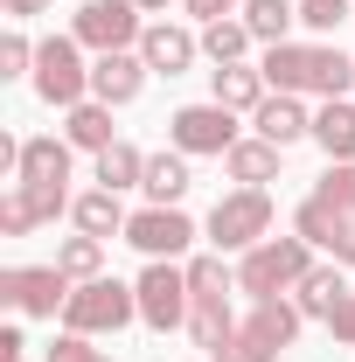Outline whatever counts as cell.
Segmentation results:
<instances>
[{
    "label": "cell",
    "mask_w": 355,
    "mask_h": 362,
    "mask_svg": "<svg viewBox=\"0 0 355 362\" xmlns=\"http://www.w3.org/2000/svg\"><path fill=\"white\" fill-rule=\"evenodd\" d=\"M293 300H300V314L307 320H327L342 300H349V286H342V265H313L300 286H293Z\"/></svg>",
    "instance_id": "cell-22"
},
{
    "label": "cell",
    "mask_w": 355,
    "mask_h": 362,
    "mask_svg": "<svg viewBox=\"0 0 355 362\" xmlns=\"http://www.w3.org/2000/svg\"><path fill=\"white\" fill-rule=\"evenodd\" d=\"M181 7H188V14H195V21H202V28H209V21H223V14H230V7H237V0H181Z\"/></svg>",
    "instance_id": "cell-38"
},
{
    "label": "cell",
    "mask_w": 355,
    "mask_h": 362,
    "mask_svg": "<svg viewBox=\"0 0 355 362\" xmlns=\"http://www.w3.org/2000/svg\"><path fill=\"white\" fill-rule=\"evenodd\" d=\"M251 126H258V139H272V146H293V139H313V112L293 90H272L265 105L251 112Z\"/></svg>",
    "instance_id": "cell-14"
},
{
    "label": "cell",
    "mask_w": 355,
    "mask_h": 362,
    "mask_svg": "<svg viewBox=\"0 0 355 362\" xmlns=\"http://www.w3.org/2000/svg\"><path fill=\"white\" fill-rule=\"evenodd\" d=\"M327 209H349L355 216V160H327V175H320V188H313Z\"/></svg>",
    "instance_id": "cell-30"
},
{
    "label": "cell",
    "mask_w": 355,
    "mask_h": 362,
    "mask_svg": "<svg viewBox=\"0 0 355 362\" xmlns=\"http://www.w3.org/2000/svg\"><path fill=\"white\" fill-rule=\"evenodd\" d=\"M146 77H153V70H146V56H139V49H112V56H98V63H91V98L119 112V105H133L139 90H146Z\"/></svg>",
    "instance_id": "cell-11"
},
{
    "label": "cell",
    "mask_w": 355,
    "mask_h": 362,
    "mask_svg": "<svg viewBox=\"0 0 355 362\" xmlns=\"http://www.w3.org/2000/svg\"><path fill=\"white\" fill-rule=\"evenodd\" d=\"M70 272L63 265H7L0 272V307H14V314L28 320H56L63 307H70Z\"/></svg>",
    "instance_id": "cell-4"
},
{
    "label": "cell",
    "mask_w": 355,
    "mask_h": 362,
    "mask_svg": "<svg viewBox=\"0 0 355 362\" xmlns=\"http://www.w3.org/2000/svg\"><path fill=\"white\" fill-rule=\"evenodd\" d=\"M272 237V195L265 188H230L216 209H209V244L216 251H251V244H265Z\"/></svg>",
    "instance_id": "cell-5"
},
{
    "label": "cell",
    "mask_w": 355,
    "mask_h": 362,
    "mask_svg": "<svg viewBox=\"0 0 355 362\" xmlns=\"http://www.w3.org/2000/svg\"><path fill=\"white\" fill-rule=\"evenodd\" d=\"M70 139H56V133H35V139H21V168H14V181H35V188H70Z\"/></svg>",
    "instance_id": "cell-13"
},
{
    "label": "cell",
    "mask_w": 355,
    "mask_h": 362,
    "mask_svg": "<svg viewBox=\"0 0 355 362\" xmlns=\"http://www.w3.org/2000/svg\"><path fill=\"white\" fill-rule=\"evenodd\" d=\"M279 153L286 146H272V139H237L230 153H223V168H230V181H244V188H265V181H279Z\"/></svg>",
    "instance_id": "cell-17"
},
{
    "label": "cell",
    "mask_w": 355,
    "mask_h": 362,
    "mask_svg": "<svg viewBox=\"0 0 355 362\" xmlns=\"http://www.w3.org/2000/svg\"><path fill=\"white\" fill-rule=\"evenodd\" d=\"M91 90V63H84V42L77 35H49L42 49H35V98L42 105H84Z\"/></svg>",
    "instance_id": "cell-6"
},
{
    "label": "cell",
    "mask_w": 355,
    "mask_h": 362,
    "mask_svg": "<svg viewBox=\"0 0 355 362\" xmlns=\"http://www.w3.org/2000/svg\"><path fill=\"white\" fill-rule=\"evenodd\" d=\"M56 265L70 272V286L98 279V272H105V237H84V230H77V237H63V244H56Z\"/></svg>",
    "instance_id": "cell-28"
},
{
    "label": "cell",
    "mask_w": 355,
    "mask_h": 362,
    "mask_svg": "<svg viewBox=\"0 0 355 362\" xmlns=\"http://www.w3.org/2000/svg\"><path fill=\"white\" fill-rule=\"evenodd\" d=\"M209 362H279V349H272L265 334H251V327H237V334H230V341H223V349H216Z\"/></svg>",
    "instance_id": "cell-31"
},
{
    "label": "cell",
    "mask_w": 355,
    "mask_h": 362,
    "mask_svg": "<svg viewBox=\"0 0 355 362\" xmlns=\"http://www.w3.org/2000/svg\"><path fill=\"white\" fill-rule=\"evenodd\" d=\"M14 188H21V202H28L35 223H56V216L70 209V188H35V181H14Z\"/></svg>",
    "instance_id": "cell-32"
},
{
    "label": "cell",
    "mask_w": 355,
    "mask_h": 362,
    "mask_svg": "<svg viewBox=\"0 0 355 362\" xmlns=\"http://www.w3.org/2000/svg\"><path fill=\"white\" fill-rule=\"evenodd\" d=\"M126 244H133V251H146V258H181V251L195 244V223H188L181 209L146 202V209H133V223H126Z\"/></svg>",
    "instance_id": "cell-10"
},
{
    "label": "cell",
    "mask_w": 355,
    "mask_h": 362,
    "mask_svg": "<svg viewBox=\"0 0 355 362\" xmlns=\"http://www.w3.org/2000/svg\"><path fill=\"white\" fill-rule=\"evenodd\" d=\"M161 7H168V0H139V14H161Z\"/></svg>",
    "instance_id": "cell-40"
},
{
    "label": "cell",
    "mask_w": 355,
    "mask_h": 362,
    "mask_svg": "<svg viewBox=\"0 0 355 362\" xmlns=\"http://www.w3.org/2000/svg\"><path fill=\"white\" fill-rule=\"evenodd\" d=\"M49 362H112V356H98L91 334H56V341H49Z\"/></svg>",
    "instance_id": "cell-35"
},
{
    "label": "cell",
    "mask_w": 355,
    "mask_h": 362,
    "mask_svg": "<svg viewBox=\"0 0 355 362\" xmlns=\"http://www.w3.org/2000/svg\"><path fill=\"white\" fill-rule=\"evenodd\" d=\"M133 293H139V320H146L153 334L188 327V265H175V258H146V272L133 279Z\"/></svg>",
    "instance_id": "cell-7"
},
{
    "label": "cell",
    "mask_w": 355,
    "mask_h": 362,
    "mask_svg": "<svg viewBox=\"0 0 355 362\" xmlns=\"http://www.w3.org/2000/svg\"><path fill=\"white\" fill-rule=\"evenodd\" d=\"M209 90H216L223 112H258V105L272 98V84H265L258 63H223V70H209Z\"/></svg>",
    "instance_id": "cell-16"
},
{
    "label": "cell",
    "mask_w": 355,
    "mask_h": 362,
    "mask_svg": "<svg viewBox=\"0 0 355 362\" xmlns=\"http://www.w3.org/2000/svg\"><path fill=\"white\" fill-rule=\"evenodd\" d=\"M188 153H146V202H161V209H181V195H188Z\"/></svg>",
    "instance_id": "cell-20"
},
{
    "label": "cell",
    "mask_w": 355,
    "mask_h": 362,
    "mask_svg": "<svg viewBox=\"0 0 355 362\" xmlns=\"http://www.w3.org/2000/svg\"><path fill=\"white\" fill-rule=\"evenodd\" d=\"M300 300H286V293H272V300H251V320H244V327H251V334H265L272 349H286V341H293V334H300Z\"/></svg>",
    "instance_id": "cell-24"
},
{
    "label": "cell",
    "mask_w": 355,
    "mask_h": 362,
    "mask_svg": "<svg viewBox=\"0 0 355 362\" xmlns=\"http://www.w3.org/2000/svg\"><path fill=\"white\" fill-rule=\"evenodd\" d=\"M307 272H313V244L300 230H293V237H265V244H251V251L237 258V293L272 300V293H293Z\"/></svg>",
    "instance_id": "cell-2"
},
{
    "label": "cell",
    "mask_w": 355,
    "mask_h": 362,
    "mask_svg": "<svg viewBox=\"0 0 355 362\" xmlns=\"http://www.w3.org/2000/svg\"><path fill=\"white\" fill-rule=\"evenodd\" d=\"M139 181H146V153H139L133 139H112V146L98 153V188L119 195V188H139Z\"/></svg>",
    "instance_id": "cell-26"
},
{
    "label": "cell",
    "mask_w": 355,
    "mask_h": 362,
    "mask_svg": "<svg viewBox=\"0 0 355 362\" xmlns=\"http://www.w3.org/2000/svg\"><path fill=\"white\" fill-rule=\"evenodd\" d=\"M313 146H320L327 160H355V105L349 98H327V105L313 112Z\"/></svg>",
    "instance_id": "cell-18"
},
{
    "label": "cell",
    "mask_w": 355,
    "mask_h": 362,
    "mask_svg": "<svg viewBox=\"0 0 355 362\" xmlns=\"http://www.w3.org/2000/svg\"><path fill=\"white\" fill-rule=\"evenodd\" d=\"M139 56H146L153 77H181V70L202 56V35H188V28H175V21H153V28L139 35Z\"/></svg>",
    "instance_id": "cell-12"
},
{
    "label": "cell",
    "mask_w": 355,
    "mask_h": 362,
    "mask_svg": "<svg viewBox=\"0 0 355 362\" xmlns=\"http://www.w3.org/2000/svg\"><path fill=\"white\" fill-rule=\"evenodd\" d=\"M349 7L355 0H300V21H307L313 35H334V28L349 21Z\"/></svg>",
    "instance_id": "cell-34"
},
{
    "label": "cell",
    "mask_w": 355,
    "mask_h": 362,
    "mask_svg": "<svg viewBox=\"0 0 355 362\" xmlns=\"http://www.w3.org/2000/svg\"><path fill=\"white\" fill-rule=\"evenodd\" d=\"M237 327H244V320L230 314V300H188V341H195V349H209V356H216Z\"/></svg>",
    "instance_id": "cell-23"
},
{
    "label": "cell",
    "mask_w": 355,
    "mask_h": 362,
    "mask_svg": "<svg viewBox=\"0 0 355 362\" xmlns=\"http://www.w3.org/2000/svg\"><path fill=\"white\" fill-rule=\"evenodd\" d=\"M293 21H300V0H244V28L258 42H293Z\"/></svg>",
    "instance_id": "cell-25"
},
{
    "label": "cell",
    "mask_w": 355,
    "mask_h": 362,
    "mask_svg": "<svg viewBox=\"0 0 355 362\" xmlns=\"http://www.w3.org/2000/svg\"><path fill=\"white\" fill-rule=\"evenodd\" d=\"M139 320V293L126 279H84L77 293H70V307H63V334H119V327H133Z\"/></svg>",
    "instance_id": "cell-3"
},
{
    "label": "cell",
    "mask_w": 355,
    "mask_h": 362,
    "mask_svg": "<svg viewBox=\"0 0 355 362\" xmlns=\"http://www.w3.org/2000/svg\"><path fill=\"white\" fill-rule=\"evenodd\" d=\"M327 334H334V341H349V349H355V293L342 300V307H334V314H327Z\"/></svg>",
    "instance_id": "cell-37"
},
{
    "label": "cell",
    "mask_w": 355,
    "mask_h": 362,
    "mask_svg": "<svg viewBox=\"0 0 355 362\" xmlns=\"http://www.w3.org/2000/svg\"><path fill=\"white\" fill-rule=\"evenodd\" d=\"M168 139H175V153H188V160H195V153H230V146H237V112H223L216 98H209V105H181L175 119H168Z\"/></svg>",
    "instance_id": "cell-9"
},
{
    "label": "cell",
    "mask_w": 355,
    "mask_h": 362,
    "mask_svg": "<svg viewBox=\"0 0 355 362\" xmlns=\"http://www.w3.org/2000/svg\"><path fill=\"white\" fill-rule=\"evenodd\" d=\"M258 70H265L272 90H293V98H342V90L355 84V56H342V49L327 42H272L265 56H258Z\"/></svg>",
    "instance_id": "cell-1"
},
{
    "label": "cell",
    "mask_w": 355,
    "mask_h": 362,
    "mask_svg": "<svg viewBox=\"0 0 355 362\" xmlns=\"http://www.w3.org/2000/svg\"><path fill=\"white\" fill-rule=\"evenodd\" d=\"M63 139H70V146H84V153H105V146L119 139V126H112V105H98V98L70 105V119H63Z\"/></svg>",
    "instance_id": "cell-21"
},
{
    "label": "cell",
    "mask_w": 355,
    "mask_h": 362,
    "mask_svg": "<svg viewBox=\"0 0 355 362\" xmlns=\"http://www.w3.org/2000/svg\"><path fill=\"white\" fill-rule=\"evenodd\" d=\"M293 230L307 237L313 251H334V265H342V251H349V237H355V216H349V209H327L320 195H307L300 216H293Z\"/></svg>",
    "instance_id": "cell-15"
},
{
    "label": "cell",
    "mask_w": 355,
    "mask_h": 362,
    "mask_svg": "<svg viewBox=\"0 0 355 362\" xmlns=\"http://www.w3.org/2000/svg\"><path fill=\"white\" fill-rule=\"evenodd\" d=\"M251 42H258V35H251L244 21H230V14L202 28V56H209L216 70H223V63H244V56H251Z\"/></svg>",
    "instance_id": "cell-27"
},
{
    "label": "cell",
    "mask_w": 355,
    "mask_h": 362,
    "mask_svg": "<svg viewBox=\"0 0 355 362\" xmlns=\"http://www.w3.org/2000/svg\"><path fill=\"white\" fill-rule=\"evenodd\" d=\"M35 216H28V202H21V188H7V202H0V237H28Z\"/></svg>",
    "instance_id": "cell-36"
},
{
    "label": "cell",
    "mask_w": 355,
    "mask_h": 362,
    "mask_svg": "<svg viewBox=\"0 0 355 362\" xmlns=\"http://www.w3.org/2000/svg\"><path fill=\"white\" fill-rule=\"evenodd\" d=\"M70 216H77V230H84V237H126V223H133V216H126V202H119L112 188L77 195V202H70Z\"/></svg>",
    "instance_id": "cell-19"
},
{
    "label": "cell",
    "mask_w": 355,
    "mask_h": 362,
    "mask_svg": "<svg viewBox=\"0 0 355 362\" xmlns=\"http://www.w3.org/2000/svg\"><path fill=\"white\" fill-rule=\"evenodd\" d=\"M70 35L98 56H112V49H139L146 35V21H139V0H84L77 7V21H70Z\"/></svg>",
    "instance_id": "cell-8"
},
{
    "label": "cell",
    "mask_w": 355,
    "mask_h": 362,
    "mask_svg": "<svg viewBox=\"0 0 355 362\" xmlns=\"http://www.w3.org/2000/svg\"><path fill=\"white\" fill-rule=\"evenodd\" d=\"M0 7H7V14H14V21H35V14H42L49 0H0Z\"/></svg>",
    "instance_id": "cell-39"
},
{
    "label": "cell",
    "mask_w": 355,
    "mask_h": 362,
    "mask_svg": "<svg viewBox=\"0 0 355 362\" xmlns=\"http://www.w3.org/2000/svg\"><path fill=\"white\" fill-rule=\"evenodd\" d=\"M237 293V265L223 258H188V300H230Z\"/></svg>",
    "instance_id": "cell-29"
},
{
    "label": "cell",
    "mask_w": 355,
    "mask_h": 362,
    "mask_svg": "<svg viewBox=\"0 0 355 362\" xmlns=\"http://www.w3.org/2000/svg\"><path fill=\"white\" fill-rule=\"evenodd\" d=\"M35 49H42V42H28L21 28L0 35V77H35Z\"/></svg>",
    "instance_id": "cell-33"
}]
</instances>
